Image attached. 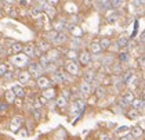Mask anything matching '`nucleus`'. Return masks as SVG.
<instances>
[{
    "label": "nucleus",
    "mask_w": 145,
    "mask_h": 140,
    "mask_svg": "<svg viewBox=\"0 0 145 140\" xmlns=\"http://www.w3.org/2000/svg\"><path fill=\"white\" fill-rule=\"evenodd\" d=\"M11 63L17 67H25L28 64V57L25 54H17V55H12L11 57Z\"/></svg>",
    "instance_id": "nucleus-1"
},
{
    "label": "nucleus",
    "mask_w": 145,
    "mask_h": 140,
    "mask_svg": "<svg viewBox=\"0 0 145 140\" xmlns=\"http://www.w3.org/2000/svg\"><path fill=\"white\" fill-rule=\"evenodd\" d=\"M42 72H43V68H42L39 64H31L29 65V72H28V74L31 76H33V78H40Z\"/></svg>",
    "instance_id": "nucleus-2"
},
{
    "label": "nucleus",
    "mask_w": 145,
    "mask_h": 140,
    "mask_svg": "<svg viewBox=\"0 0 145 140\" xmlns=\"http://www.w3.org/2000/svg\"><path fill=\"white\" fill-rule=\"evenodd\" d=\"M65 69L68 71V74H71V75H73V76H76L79 74V67L73 60L68 61L67 65H65Z\"/></svg>",
    "instance_id": "nucleus-3"
},
{
    "label": "nucleus",
    "mask_w": 145,
    "mask_h": 140,
    "mask_svg": "<svg viewBox=\"0 0 145 140\" xmlns=\"http://www.w3.org/2000/svg\"><path fill=\"white\" fill-rule=\"evenodd\" d=\"M36 85L40 87V89L46 90V89H48V87H50L51 82H50V79H48V78H46V76H40V78H37V82H36Z\"/></svg>",
    "instance_id": "nucleus-4"
},
{
    "label": "nucleus",
    "mask_w": 145,
    "mask_h": 140,
    "mask_svg": "<svg viewBox=\"0 0 145 140\" xmlns=\"http://www.w3.org/2000/svg\"><path fill=\"white\" fill-rule=\"evenodd\" d=\"M24 52H25V55L26 57H35V55H42V54L39 53V50H36L32 44H28V46H25L24 47Z\"/></svg>",
    "instance_id": "nucleus-5"
},
{
    "label": "nucleus",
    "mask_w": 145,
    "mask_h": 140,
    "mask_svg": "<svg viewBox=\"0 0 145 140\" xmlns=\"http://www.w3.org/2000/svg\"><path fill=\"white\" fill-rule=\"evenodd\" d=\"M79 61H80V64H83V65L90 64V61H91V54H90L89 52H83V53L79 55Z\"/></svg>",
    "instance_id": "nucleus-6"
},
{
    "label": "nucleus",
    "mask_w": 145,
    "mask_h": 140,
    "mask_svg": "<svg viewBox=\"0 0 145 140\" xmlns=\"http://www.w3.org/2000/svg\"><path fill=\"white\" fill-rule=\"evenodd\" d=\"M64 81H65V75H64V72L57 71V72L53 74V82H54V83L62 85V83H64Z\"/></svg>",
    "instance_id": "nucleus-7"
},
{
    "label": "nucleus",
    "mask_w": 145,
    "mask_h": 140,
    "mask_svg": "<svg viewBox=\"0 0 145 140\" xmlns=\"http://www.w3.org/2000/svg\"><path fill=\"white\" fill-rule=\"evenodd\" d=\"M21 125H22V117H14L11 121V129L14 132H17V130L21 128Z\"/></svg>",
    "instance_id": "nucleus-8"
},
{
    "label": "nucleus",
    "mask_w": 145,
    "mask_h": 140,
    "mask_svg": "<svg viewBox=\"0 0 145 140\" xmlns=\"http://www.w3.org/2000/svg\"><path fill=\"white\" fill-rule=\"evenodd\" d=\"M53 26H54V29H56L57 33H62V31L67 28V24L64 20H59V21H56L53 24Z\"/></svg>",
    "instance_id": "nucleus-9"
},
{
    "label": "nucleus",
    "mask_w": 145,
    "mask_h": 140,
    "mask_svg": "<svg viewBox=\"0 0 145 140\" xmlns=\"http://www.w3.org/2000/svg\"><path fill=\"white\" fill-rule=\"evenodd\" d=\"M43 98L44 100H48V98H53V97L56 96V90L53 89V87H48V89H46L44 92H43Z\"/></svg>",
    "instance_id": "nucleus-10"
},
{
    "label": "nucleus",
    "mask_w": 145,
    "mask_h": 140,
    "mask_svg": "<svg viewBox=\"0 0 145 140\" xmlns=\"http://www.w3.org/2000/svg\"><path fill=\"white\" fill-rule=\"evenodd\" d=\"M80 92H82V94H83V96H87V94H90V92H91L90 83H87V82H83V83L80 85Z\"/></svg>",
    "instance_id": "nucleus-11"
},
{
    "label": "nucleus",
    "mask_w": 145,
    "mask_h": 140,
    "mask_svg": "<svg viewBox=\"0 0 145 140\" xmlns=\"http://www.w3.org/2000/svg\"><path fill=\"white\" fill-rule=\"evenodd\" d=\"M21 52H24V46L21 43H14L11 46V52L10 53H12V54H21Z\"/></svg>",
    "instance_id": "nucleus-12"
},
{
    "label": "nucleus",
    "mask_w": 145,
    "mask_h": 140,
    "mask_svg": "<svg viewBox=\"0 0 145 140\" xmlns=\"http://www.w3.org/2000/svg\"><path fill=\"white\" fill-rule=\"evenodd\" d=\"M29 79H31V75H29L28 72H20V74H18L20 83H26V82H29Z\"/></svg>",
    "instance_id": "nucleus-13"
},
{
    "label": "nucleus",
    "mask_w": 145,
    "mask_h": 140,
    "mask_svg": "<svg viewBox=\"0 0 145 140\" xmlns=\"http://www.w3.org/2000/svg\"><path fill=\"white\" fill-rule=\"evenodd\" d=\"M11 92L15 94V96H18V97H24V96H25V90H24L21 86H18V85H15V86L12 87Z\"/></svg>",
    "instance_id": "nucleus-14"
},
{
    "label": "nucleus",
    "mask_w": 145,
    "mask_h": 140,
    "mask_svg": "<svg viewBox=\"0 0 145 140\" xmlns=\"http://www.w3.org/2000/svg\"><path fill=\"white\" fill-rule=\"evenodd\" d=\"M131 104H133V110L140 111V110H142V108H144V98H141V100H134Z\"/></svg>",
    "instance_id": "nucleus-15"
},
{
    "label": "nucleus",
    "mask_w": 145,
    "mask_h": 140,
    "mask_svg": "<svg viewBox=\"0 0 145 140\" xmlns=\"http://www.w3.org/2000/svg\"><path fill=\"white\" fill-rule=\"evenodd\" d=\"M90 52H91V53H94V54H98V53H101L102 50H101L100 44L97 43V42H93V43L90 44Z\"/></svg>",
    "instance_id": "nucleus-16"
},
{
    "label": "nucleus",
    "mask_w": 145,
    "mask_h": 140,
    "mask_svg": "<svg viewBox=\"0 0 145 140\" xmlns=\"http://www.w3.org/2000/svg\"><path fill=\"white\" fill-rule=\"evenodd\" d=\"M67 40V36L64 35V33H58L56 36V39L53 40V43H56V44H61V43H64Z\"/></svg>",
    "instance_id": "nucleus-17"
},
{
    "label": "nucleus",
    "mask_w": 145,
    "mask_h": 140,
    "mask_svg": "<svg viewBox=\"0 0 145 140\" xmlns=\"http://www.w3.org/2000/svg\"><path fill=\"white\" fill-rule=\"evenodd\" d=\"M133 137H140L141 135H142V129L141 128H138V126H135V128H133L131 129V133H130Z\"/></svg>",
    "instance_id": "nucleus-18"
},
{
    "label": "nucleus",
    "mask_w": 145,
    "mask_h": 140,
    "mask_svg": "<svg viewBox=\"0 0 145 140\" xmlns=\"http://www.w3.org/2000/svg\"><path fill=\"white\" fill-rule=\"evenodd\" d=\"M84 78H86V82L90 83L91 81H94L95 75H94V72H93V71H87V72H84Z\"/></svg>",
    "instance_id": "nucleus-19"
},
{
    "label": "nucleus",
    "mask_w": 145,
    "mask_h": 140,
    "mask_svg": "<svg viewBox=\"0 0 145 140\" xmlns=\"http://www.w3.org/2000/svg\"><path fill=\"white\" fill-rule=\"evenodd\" d=\"M57 106H58V107H61V108H64L65 106H67V98H65V97H62V96H59L58 98H57Z\"/></svg>",
    "instance_id": "nucleus-20"
},
{
    "label": "nucleus",
    "mask_w": 145,
    "mask_h": 140,
    "mask_svg": "<svg viewBox=\"0 0 145 140\" xmlns=\"http://www.w3.org/2000/svg\"><path fill=\"white\" fill-rule=\"evenodd\" d=\"M42 11H43V9H42V7H33V9H32V11H31V14H32V17L37 18V17L42 14Z\"/></svg>",
    "instance_id": "nucleus-21"
},
{
    "label": "nucleus",
    "mask_w": 145,
    "mask_h": 140,
    "mask_svg": "<svg viewBox=\"0 0 145 140\" xmlns=\"http://www.w3.org/2000/svg\"><path fill=\"white\" fill-rule=\"evenodd\" d=\"M95 4H97L100 9H102V10H104V9H111V1H97Z\"/></svg>",
    "instance_id": "nucleus-22"
},
{
    "label": "nucleus",
    "mask_w": 145,
    "mask_h": 140,
    "mask_svg": "<svg viewBox=\"0 0 145 140\" xmlns=\"http://www.w3.org/2000/svg\"><path fill=\"white\" fill-rule=\"evenodd\" d=\"M127 43H129V42H127V38H126V36H120L119 40H118V46H119V47H126Z\"/></svg>",
    "instance_id": "nucleus-23"
},
{
    "label": "nucleus",
    "mask_w": 145,
    "mask_h": 140,
    "mask_svg": "<svg viewBox=\"0 0 145 140\" xmlns=\"http://www.w3.org/2000/svg\"><path fill=\"white\" fill-rule=\"evenodd\" d=\"M6 100H7L8 103H14V101H15V94L12 93L11 90H8V92L6 93Z\"/></svg>",
    "instance_id": "nucleus-24"
},
{
    "label": "nucleus",
    "mask_w": 145,
    "mask_h": 140,
    "mask_svg": "<svg viewBox=\"0 0 145 140\" xmlns=\"http://www.w3.org/2000/svg\"><path fill=\"white\" fill-rule=\"evenodd\" d=\"M84 107H86V104H84L83 100H76V101H75V108H76L78 111H82Z\"/></svg>",
    "instance_id": "nucleus-25"
},
{
    "label": "nucleus",
    "mask_w": 145,
    "mask_h": 140,
    "mask_svg": "<svg viewBox=\"0 0 145 140\" xmlns=\"http://www.w3.org/2000/svg\"><path fill=\"white\" fill-rule=\"evenodd\" d=\"M127 106L130 104V103H133L134 101V96H133V93H126V96H124V100H123Z\"/></svg>",
    "instance_id": "nucleus-26"
},
{
    "label": "nucleus",
    "mask_w": 145,
    "mask_h": 140,
    "mask_svg": "<svg viewBox=\"0 0 145 140\" xmlns=\"http://www.w3.org/2000/svg\"><path fill=\"white\" fill-rule=\"evenodd\" d=\"M98 44H100L101 50H104V49H108V47H109V44H111V42H109L108 39H102V40H101V42H100Z\"/></svg>",
    "instance_id": "nucleus-27"
},
{
    "label": "nucleus",
    "mask_w": 145,
    "mask_h": 140,
    "mask_svg": "<svg viewBox=\"0 0 145 140\" xmlns=\"http://www.w3.org/2000/svg\"><path fill=\"white\" fill-rule=\"evenodd\" d=\"M7 72H8V67L6 64H1V63H0V75L4 76Z\"/></svg>",
    "instance_id": "nucleus-28"
},
{
    "label": "nucleus",
    "mask_w": 145,
    "mask_h": 140,
    "mask_svg": "<svg viewBox=\"0 0 145 140\" xmlns=\"http://www.w3.org/2000/svg\"><path fill=\"white\" fill-rule=\"evenodd\" d=\"M95 94L98 97H104L105 96V89H104V87H97V89H95Z\"/></svg>",
    "instance_id": "nucleus-29"
},
{
    "label": "nucleus",
    "mask_w": 145,
    "mask_h": 140,
    "mask_svg": "<svg viewBox=\"0 0 145 140\" xmlns=\"http://www.w3.org/2000/svg\"><path fill=\"white\" fill-rule=\"evenodd\" d=\"M50 49V44L47 43V42H40V50L42 52H46V50H48Z\"/></svg>",
    "instance_id": "nucleus-30"
},
{
    "label": "nucleus",
    "mask_w": 145,
    "mask_h": 140,
    "mask_svg": "<svg viewBox=\"0 0 145 140\" xmlns=\"http://www.w3.org/2000/svg\"><path fill=\"white\" fill-rule=\"evenodd\" d=\"M138 114H140V112H138L137 110H130V111H129V117H130V118H137Z\"/></svg>",
    "instance_id": "nucleus-31"
},
{
    "label": "nucleus",
    "mask_w": 145,
    "mask_h": 140,
    "mask_svg": "<svg viewBox=\"0 0 145 140\" xmlns=\"http://www.w3.org/2000/svg\"><path fill=\"white\" fill-rule=\"evenodd\" d=\"M57 35H58V33H57L56 31H50V32L47 33V38H48L50 40H54V39H56V36H57Z\"/></svg>",
    "instance_id": "nucleus-32"
},
{
    "label": "nucleus",
    "mask_w": 145,
    "mask_h": 140,
    "mask_svg": "<svg viewBox=\"0 0 145 140\" xmlns=\"http://www.w3.org/2000/svg\"><path fill=\"white\" fill-rule=\"evenodd\" d=\"M33 112H35V117L39 119L40 117H42V111H40V108H35L33 110Z\"/></svg>",
    "instance_id": "nucleus-33"
},
{
    "label": "nucleus",
    "mask_w": 145,
    "mask_h": 140,
    "mask_svg": "<svg viewBox=\"0 0 145 140\" xmlns=\"http://www.w3.org/2000/svg\"><path fill=\"white\" fill-rule=\"evenodd\" d=\"M127 129H129L127 126H122V128H119V129L116 130V133H118V135H122L123 132H127Z\"/></svg>",
    "instance_id": "nucleus-34"
},
{
    "label": "nucleus",
    "mask_w": 145,
    "mask_h": 140,
    "mask_svg": "<svg viewBox=\"0 0 145 140\" xmlns=\"http://www.w3.org/2000/svg\"><path fill=\"white\" fill-rule=\"evenodd\" d=\"M115 21H116V14H112V15H109V17H108V22L113 24Z\"/></svg>",
    "instance_id": "nucleus-35"
},
{
    "label": "nucleus",
    "mask_w": 145,
    "mask_h": 140,
    "mask_svg": "<svg viewBox=\"0 0 145 140\" xmlns=\"http://www.w3.org/2000/svg\"><path fill=\"white\" fill-rule=\"evenodd\" d=\"M120 140H133V136H131L130 133H127V135L122 136V137H120Z\"/></svg>",
    "instance_id": "nucleus-36"
},
{
    "label": "nucleus",
    "mask_w": 145,
    "mask_h": 140,
    "mask_svg": "<svg viewBox=\"0 0 145 140\" xmlns=\"http://www.w3.org/2000/svg\"><path fill=\"white\" fill-rule=\"evenodd\" d=\"M68 57H71V58H76V52H72V50H71V52L68 53Z\"/></svg>",
    "instance_id": "nucleus-37"
},
{
    "label": "nucleus",
    "mask_w": 145,
    "mask_h": 140,
    "mask_svg": "<svg viewBox=\"0 0 145 140\" xmlns=\"http://www.w3.org/2000/svg\"><path fill=\"white\" fill-rule=\"evenodd\" d=\"M100 140H111V139H109V136H108V135H101Z\"/></svg>",
    "instance_id": "nucleus-38"
},
{
    "label": "nucleus",
    "mask_w": 145,
    "mask_h": 140,
    "mask_svg": "<svg viewBox=\"0 0 145 140\" xmlns=\"http://www.w3.org/2000/svg\"><path fill=\"white\" fill-rule=\"evenodd\" d=\"M4 78H6V79H11V78H12V74H11V72H7V74L4 75Z\"/></svg>",
    "instance_id": "nucleus-39"
},
{
    "label": "nucleus",
    "mask_w": 145,
    "mask_h": 140,
    "mask_svg": "<svg viewBox=\"0 0 145 140\" xmlns=\"http://www.w3.org/2000/svg\"><path fill=\"white\" fill-rule=\"evenodd\" d=\"M127 58H129V57H127L126 54H122V55H120V60H122V61H126Z\"/></svg>",
    "instance_id": "nucleus-40"
},
{
    "label": "nucleus",
    "mask_w": 145,
    "mask_h": 140,
    "mask_svg": "<svg viewBox=\"0 0 145 140\" xmlns=\"http://www.w3.org/2000/svg\"><path fill=\"white\" fill-rule=\"evenodd\" d=\"M0 14H1V11H0Z\"/></svg>",
    "instance_id": "nucleus-41"
},
{
    "label": "nucleus",
    "mask_w": 145,
    "mask_h": 140,
    "mask_svg": "<svg viewBox=\"0 0 145 140\" xmlns=\"http://www.w3.org/2000/svg\"><path fill=\"white\" fill-rule=\"evenodd\" d=\"M0 61H1V60H0Z\"/></svg>",
    "instance_id": "nucleus-42"
}]
</instances>
